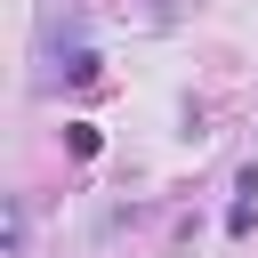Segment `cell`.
Listing matches in <instances>:
<instances>
[]
</instances>
